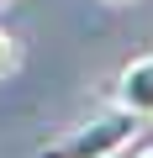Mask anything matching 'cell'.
<instances>
[{
    "mask_svg": "<svg viewBox=\"0 0 153 158\" xmlns=\"http://www.w3.org/2000/svg\"><path fill=\"white\" fill-rule=\"evenodd\" d=\"M11 69H16V37H11L6 27H0V79H6Z\"/></svg>",
    "mask_w": 153,
    "mask_h": 158,
    "instance_id": "3",
    "label": "cell"
},
{
    "mask_svg": "<svg viewBox=\"0 0 153 158\" xmlns=\"http://www.w3.org/2000/svg\"><path fill=\"white\" fill-rule=\"evenodd\" d=\"M116 106L121 111H132V116H142V121H153V53H142V58H132V63H121V74H116Z\"/></svg>",
    "mask_w": 153,
    "mask_h": 158,
    "instance_id": "2",
    "label": "cell"
},
{
    "mask_svg": "<svg viewBox=\"0 0 153 158\" xmlns=\"http://www.w3.org/2000/svg\"><path fill=\"white\" fill-rule=\"evenodd\" d=\"M106 6H132V0H106Z\"/></svg>",
    "mask_w": 153,
    "mask_h": 158,
    "instance_id": "4",
    "label": "cell"
},
{
    "mask_svg": "<svg viewBox=\"0 0 153 158\" xmlns=\"http://www.w3.org/2000/svg\"><path fill=\"white\" fill-rule=\"evenodd\" d=\"M0 6H6V0H0Z\"/></svg>",
    "mask_w": 153,
    "mask_h": 158,
    "instance_id": "6",
    "label": "cell"
},
{
    "mask_svg": "<svg viewBox=\"0 0 153 158\" xmlns=\"http://www.w3.org/2000/svg\"><path fill=\"white\" fill-rule=\"evenodd\" d=\"M137 132H142V116H132V111L111 106L106 116H90V121H79L74 132H63V137L42 142V148H37V158H116L121 148H132V137H137Z\"/></svg>",
    "mask_w": 153,
    "mask_h": 158,
    "instance_id": "1",
    "label": "cell"
},
{
    "mask_svg": "<svg viewBox=\"0 0 153 158\" xmlns=\"http://www.w3.org/2000/svg\"><path fill=\"white\" fill-rule=\"evenodd\" d=\"M137 158H153V148H142V153H137Z\"/></svg>",
    "mask_w": 153,
    "mask_h": 158,
    "instance_id": "5",
    "label": "cell"
}]
</instances>
